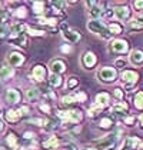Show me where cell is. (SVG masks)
Masks as SVG:
<instances>
[{
    "label": "cell",
    "mask_w": 143,
    "mask_h": 150,
    "mask_svg": "<svg viewBox=\"0 0 143 150\" xmlns=\"http://www.w3.org/2000/svg\"><path fill=\"white\" fill-rule=\"evenodd\" d=\"M55 117L60 122L64 130H70L73 126H79L84 120V113L79 109H59Z\"/></svg>",
    "instance_id": "obj_1"
},
{
    "label": "cell",
    "mask_w": 143,
    "mask_h": 150,
    "mask_svg": "<svg viewBox=\"0 0 143 150\" xmlns=\"http://www.w3.org/2000/svg\"><path fill=\"white\" fill-rule=\"evenodd\" d=\"M120 133H122V130H119V132H110V133H107L105 136H102L100 139L93 140L92 144L99 150H118Z\"/></svg>",
    "instance_id": "obj_2"
},
{
    "label": "cell",
    "mask_w": 143,
    "mask_h": 150,
    "mask_svg": "<svg viewBox=\"0 0 143 150\" xmlns=\"http://www.w3.org/2000/svg\"><path fill=\"white\" fill-rule=\"evenodd\" d=\"M140 80V73L136 69H126L120 73L119 81L125 92H133Z\"/></svg>",
    "instance_id": "obj_3"
},
{
    "label": "cell",
    "mask_w": 143,
    "mask_h": 150,
    "mask_svg": "<svg viewBox=\"0 0 143 150\" xmlns=\"http://www.w3.org/2000/svg\"><path fill=\"white\" fill-rule=\"evenodd\" d=\"M107 52L112 56H118V57H125V54L129 56V53L132 52L130 43L126 39H120V37H115L109 42L107 45Z\"/></svg>",
    "instance_id": "obj_4"
},
{
    "label": "cell",
    "mask_w": 143,
    "mask_h": 150,
    "mask_svg": "<svg viewBox=\"0 0 143 150\" xmlns=\"http://www.w3.org/2000/svg\"><path fill=\"white\" fill-rule=\"evenodd\" d=\"M86 29H87L89 33L97 36V37H100L103 40L110 42L113 39L112 35H110V32H109V29H107V23L105 20H87Z\"/></svg>",
    "instance_id": "obj_5"
},
{
    "label": "cell",
    "mask_w": 143,
    "mask_h": 150,
    "mask_svg": "<svg viewBox=\"0 0 143 150\" xmlns=\"http://www.w3.org/2000/svg\"><path fill=\"white\" fill-rule=\"evenodd\" d=\"M120 73L113 66H102L96 70V79L102 84H115L119 80Z\"/></svg>",
    "instance_id": "obj_6"
},
{
    "label": "cell",
    "mask_w": 143,
    "mask_h": 150,
    "mask_svg": "<svg viewBox=\"0 0 143 150\" xmlns=\"http://www.w3.org/2000/svg\"><path fill=\"white\" fill-rule=\"evenodd\" d=\"M113 12H115V20H118L120 23L126 24L127 22H130L133 19L132 16V9L129 6L127 1H123V3H115L113 6Z\"/></svg>",
    "instance_id": "obj_7"
},
{
    "label": "cell",
    "mask_w": 143,
    "mask_h": 150,
    "mask_svg": "<svg viewBox=\"0 0 143 150\" xmlns=\"http://www.w3.org/2000/svg\"><path fill=\"white\" fill-rule=\"evenodd\" d=\"M29 77L36 84L45 83L49 77V67L45 66L43 63H36V64L32 66V69L29 71Z\"/></svg>",
    "instance_id": "obj_8"
},
{
    "label": "cell",
    "mask_w": 143,
    "mask_h": 150,
    "mask_svg": "<svg viewBox=\"0 0 143 150\" xmlns=\"http://www.w3.org/2000/svg\"><path fill=\"white\" fill-rule=\"evenodd\" d=\"M99 64V59L96 56L95 52L92 50H84L80 56V66L83 67L84 70H95Z\"/></svg>",
    "instance_id": "obj_9"
},
{
    "label": "cell",
    "mask_w": 143,
    "mask_h": 150,
    "mask_svg": "<svg viewBox=\"0 0 143 150\" xmlns=\"http://www.w3.org/2000/svg\"><path fill=\"white\" fill-rule=\"evenodd\" d=\"M26 60H27V56L24 53H22V52H19V50H12V52H9L6 54V63L13 69L22 67L26 63Z\"/></svg>",
    "instance_id": "obj_10"
},
{
    "label": "cell",
    "mask_w": 143,
    "mask_h": 150,
    "mask_svg": "<svg viewBox=\"0 0 143 150\" xmlns=\"http://www.w3.org/2000/svg\"><path fill=\"white\" fill-rule=\"evenodd\" d=\"M109 110H110V116H113L115 119L118 117L120 120L127 115H130V107H129L127 102H115L109 107Z\"/></svg>",
    "instance_id": "obj_11"
},
{
    "label": "cell",
    "mask_w": 143,
    "mask_h": 150,
    "mask_svg": "<svg viewBox=\"0 0 143 150\" xmlns=\"http://www.w3.org/2000/svg\"><path fill=\"white\" fill-rule=\"evenodd\" d=\"M3 120L6 122V123H9V125H19L22 120H23V116L20 113V110H19V107L16 109V107H9V109H6L4 112H3Z\"/></svg>",
    "instance_id": "obj_12"
},
{
    "label": "cell",
    "mask_w": 143,
    "mask_h": 150,
    "mask_svg": "<svg viewBox=\"0 0 143 150\" xmlns=\"http://www.w3.org/2000/svg\"><path fill=\"white\" fill-rule=\"evenodd\" d=\"M22 93L19 89H16V87H7L6 89V92H4V102L9 104V106H17V104H20L22 102Z\"/></svg>",
    "instance_id": "obj_13"
},
{
    "label": "cell",
    "mask_w": 143,
    "mask_h": 150,
    "mask_svg": "<svg viewBox=\"0 0 143 150\" xmlns=\"http://www.w3.org/2000/svg\"><path fill=\"white\" fill-rule=\"evenodd\" d=\"M60 35H62V39H63L67 45H72V46L77 45V43L83 39V36H82V33H80L79 30L72 29V27L66 29V30H64V32H62Z\"/></svg>",
    "instance_id": "obj_14"
},
{
    "label": "cell",
    "mask_w": 143,
    "mask_h": 150,
    "mask_svg": "<svg viewBox=\"0 0 143 150\" xmlns=\"http://www.w3.org/2000/svg\"><path fill=\"white\" fill-rule=\"evenodd\" d=\"M49 71L50 73H55V74H63V73H66V70H67V63H66V60L62 57H55L50 60V63H49Z\"/></svg>",
    "instance_id": "obj_15"
},
{
    "label": "cell",
    "mask_w": 143,
    "mask_h": 150,
    "mask_svg": "<svg viewBox=\"0 0 143 150\" xmlns=\"http://www.w3.org/2000/svg\"><path fill=\"white\" fill-rule=\"evenodd\" d=\"M24 97H26V100H27L30 104H39L40 102H42L43 92H42L37 86H30V87L26 89Z\"/></svg>",
    "instance_id": "obj_16"
},
{
    "label": "cell",
    "mask_w": 143,
    "mask_h": 150,
    "mask_svg": "<svg viewBox=\"0 0 143 150\" xmlns=\"http://www.w3.org/2000/svg\"><path fill=\"white\" fill-rule=\"evenodd\" d=\"M62 143L63 142L56 134H49L47 137L40 143V146L45 150H59V147H62Z\"/></svg>",
    "instance_id": "obj_17"
},
{
    "label": "cell",
    "mask_w": 143,
    "mask_h": 150,
    "mask_svg": "<svg viewBox=\"0 0 143 150\" xmlns=\"http://www.w3.org/2000/svg\"><path fill=\"white\" fill-rule=\"evenodd\" d=\"M7 43L12 45V46L20 47V49H27L29 46V37L26 33L23 35H10L7 39Z\"/></svg>",
    "instance_id": "obj_18"
},
{
    "label": "cell",
    "mask_w": 143,
    "mask_h": 150,
    "mask_svg": "<svg viewBox=\"0 0 143 150\" xmlns=\"http://www.w3.org/2000/svg\"><path fill=\"white\" fill-rule=\"evenodd\" d=\"M129 64L133 67H142L143 66V50L142 49H132V52L127 56Z\"/></svg>",
    "instance_id": "obj_19"
},
{
    "label": "cell",
    "mask_w": 143,
    "mask_h": 150,
    "mask_svg": "<svg viewBox=\"0 0 143 150\" xmlns=\"http://www.w3.org/2000/svg\"><path fill=\"white\" fill-rule=\"evenodd\" d=\"M113 127H116V119L113 116H103L99 119V123H97V129L103 130V132H112Z\"/></svg>",
    "instance_id": "obj_20"
},
{
    "label": "cell",
    "mask_w": 143,
    "mask_h": 150,
    "mask_svg": "<svg viewBox=\"0 0 143 150\" xmlns=\"http://www.w3.org/2000/svg\"><path fill=\"white\" fill-rule=\"evenodd\" d=\"M4 143H6V146L9 147V149L12 150H19L20 149V139L17 136V133L16 132H7L6 133V137H4Z\"/></svg>",
    "instance_id": "obj_21"
},
{
    "label": "cell",
    "mask_w": 143,
    "mask_h": 150,
    "mask_svg": "<svg viewBox=\"0 0 143 150\" xmlns=\"http://www.w3.org/2000/svg\"><path fill=\"white\" fill-rule=\"evenodd\" d=\"M93 103L102 106L103 109H107L112 106V94L109 92H99L95 96V102Z\"/></svg>",
    "instance_id": "obj_22"
},
{
    "label": "cell",
    "mask_w": 143,
    "mask_h": 150,
    "mask_svg": "<svg viewBox=\"0 0 143 150\" xmlns=\"http://www.w3.org/2000/svg\"><path fill=\"white\" fill-rule=\"evenodd\" d=\"M47 83H49V86H50V89L57 90V89H62V87L64 86V79H63V76H60V74L49 73Z\"/></svg>",
    "instance_id": "obj_23"
},
{
    "label": "cell",
    "mask_w": 143,
    "mask_h": 150,
    "mask_svg": "<svg viewBox=\"0 0 143 150\" xmlns=\"http://www.w3.org/2000/svg\"><path fill=\"white\" fill-rule=\"evenodd\" d=\"M107 29H109V32H110L112 37L115 39L116 36L123 35L126 26H125L123 23H120V22H118V20H113V22H109V23H107Z\"/></svg>",
    "instance_id": "obj_24"
},
{
    "label": "cell",
    "mask_w": 143,
    "mask_h": 150,
    "mask_svg": "<svg viewBox=\"0 0 143 150\" xmlns=\"http://www.w3.org/2000/svg\"><path fill=\"white\" fill-rule=\"evenodd\" d=\"M47 6L49 3L46 1H33L32 3V12L36 17H42L47 14Z\"/></svg>",
    "instance_id": "obj_25"
},
{
    "label": "cell",
    "mask_w": 143,
    "mask_h": 150,
    "mask_svg": "<svg viewBox=\"0 0 143 150\" xmlns=\"http://www.w3.org/2000/svg\"><path fill=\"white\" fill-rule=\"evenodd\" d=\"M14 74H16L14 69L10 67L7 63H1V64H0V80L1 81L10 80V79L14 77Z\"/></svg>",
    "instance_id": "obj_26"
},
{
    "label": "cell",
    "mask_w": 143,
    "mask_h": 150,
    "mask_svg": "<svg viewBox=\"0 0 143 150\" xmlns=\"http://www.w3.org/2000/svg\"><path fill=\"white\" fill-rule=\"evenodd\" d=\"M60 103H62V106H63L64 109H73V106L79 104L77 100H76L74 93H67V94L62 96V97H60Z\"/></svg>",
    "instance_id": "obj_27"
},
{
    "label": "cell",
    "mask_w": 143,
    "mask_h": 150,
    "mask_svg": "<svg viewBox=\"0 0 143 150\" xmlns=\"http://www.w3.org/2000/svg\"><path fill=\"white\" fill-rule=\"evenodd\" d=\"M79 86H80V80H79V77L74 76V74L69 76V77L66 79V81H64V89L70 93H73V90H76Z\"/></svg>",
    "instance_id": "obj_28"
},
{
    "label": "cell",
    "mask_w": 143,
    "mask_h": 150,
    "mask_svg": "<svg viewBox=\"0 0 143 150\" xmlns=\"http://www.w3.org/2000/svg\"><path fill=\"white\" fill-rule=\"evenodd\" d=\"M106 109H103L102 106H99V104H96V103H92V106L87 109V117L89 119H97V117H100L102 116V113L105 112Z\"/></svg>",
    "instance_id": "obj_29"
},
{
    "label": "cell",
    "mask_w": 143,
    "mask_h": 150,
    "mask_svg": "<svg viewBox=\"0 0 143 150\" xmlns=\"http://www.w3.org/2000/svg\"><path fill=\"white\" fill-rule=\"evenodd\" d=\"M26 35L30 36V37H45V36L47 35V32L45 29H37V27H33V26H29L27 24Z\"/></svg>",
    "instance_id": "obj_30"
},
{
    "label": "cell",
    "mask_w": 143,
    "mask_h": 150,
    "mask_svg": "<svg viewBox=\"0 0 143 150\" xmlns=\"http://www.w3.org/2000/svg\"><path fill=\"white\" fill-rule=\"evenodd\" d=\"M27 14H29V10H27V7H26V6H23V4H19L16 9H13V13H12L13 17L20 19V20L26 19V17H27Z\"/></svg>",
    "instance_id": "obj_31"
},
{
    "label": "cell",
    "mask_w": 143,
    "mask_h": 150,
    "mask_svg": "<svg viewBox=\"0 0 143 150\" xmlns=\"http://www.w3.org/2000/svg\"><path fill=\"white\" fill-rule=\"evenodd\" d=\"M127 64H129V60L126 57H116L113 60V67L118 70L119 73H122L123 70H126Z\"/></svg>",
    "instance_id": "obj_32"
},
{
    "label": "cell",
    "mask_w": 143,
    "mask_h": 150,
    "mask_svg": "<svg viewBox=\"0 0 143 150\" xmlns=\"http://www.w3.org/2000/svg\"><path fill=\"white\" fill-rule=\"evenodd\" d=\"M37 109L43 113V115H46V117H52L53 115V107H52V104L46 102V100H43V102H40V103L37 104Z\"/></svg>",
    "instance_id": "obj_33"
},
{
    "label": "cell",
    "mask_w": 143,
    "mask_h": 150,
    "mask_svg": "<svg viewBox=\"0 0 143 150\" xmlns=\"http://www.w3.org/2000/svg\"><path fill=\"white\" fill-rule=\"evenodd\" d=\"M133 107L136 110H143V90H137L133 94Z\"/></svg>",
    "instance_id": "obj_34"
},
{
    "label": "cell",
    "mask_w": 143,
    "mask_h": 150,
    "mask_svg": "<svg viewBox=\"0 0 143 150\" xmlns=\"http://www.w3.org/2000/svg\"><path fill=\"white\" fill-rule=\"evenodd\" d=\"M125 26H126V29H127L130 33H139V32H143V26L139 23V22H136L135 17L132 19L130 22H127Z\"/></svg>",
    "instance_id": "obj_35"
},
{
    "label": "cell",
    "mask_w": 143,
    "mask_h": 150,
    "mask_svg": "<svg viewBox=\"0 0 143 150\" xmlns=\"http://www.w3.org/2000/svg\"><path fill=\"white\" fill-rule=\"evenodd\" d=\"M122 123H123V127H127V129H132L137 125V116L135 115H127L126 117L122 119Z\"/></svg>",
    "instance_id": "obj_36"
},
{
    "label": "cell",
    "mask_w": 143,
    "mask_h": 150,
    "mask_svg": "<svg viewBox=\"0 0 143 150\" xmlns=\"http://www.w3.org/2000/svg\"><path fill=\"white\" fill-rule=\"evenodd\" d=\"M112 96H113L118 102H125V99H126V92H125L122 87H115Z\"/></svg>",
    "instance_id": "obj_37"
},
{
    "label": "cell",
    "mask_w": 143,
    "mask_h": 150,
    "mask_svg": "<svg viewBox=\"0 0 143 150\" xmlns=\"http://www.w3.org/2000/svg\"><path fill=\"white\" fill-rule=\"evenodd\" d=\"M10 36V24H0V40H6Z\"/></svg>",
    "instance_id": "obj_38"
},
{
    "label": "cell",
    "mask_w": 143,
    "mask_h": 150,
    "mask_svg": "<svg viewBox=\"0 0 143 150\" xmlns=\"http://www.w3.org/2000/svg\"><path fill=\"white\" fill-rule=\"evenodd\" d=\"M74 93V96H76V100H77V103L82 104V103H86L87 100H89V94L84 92V90H76Z\"/></svg>",
    "instance_id": "obj_39"
},
{
    "label": "cell",
    "mask_w": 143,
    "mask_h": 150,
    "mask_svg": "<svg viewBox=\"0 0 143 150\" xmlns=\"http://www.w3.org/2000/svg\"><path fill=\"white\" fill-rule=\"evenodd\" d=\"M62 147H63V150H80L79 144H77L76 142H73V140L63 142V143H62Z\"/></svg>",
    "instance_id": "obj_40"
},
{
    "label": "cell",
    "mask_w": 143,
    "mask_h": 150,
    "mask_svg": "<svg viewBox=\"0 0 143 150\" xmlns=\"http://www.w3.org/2000/svg\"><path fill=\"white\" fill-rule=\"evenodd\" d=\"M59 50H60V53H62V54L69 56V54H72V53L74 52V46H72V45H67V43H66V45H62Z\"/></svg>",
    "instance_id": "obj_41"
},
{
    "label": "cell",
    "mask_w": 143,
    "mask_h": 150,
    "mask_svg": "<svg viewBox=\"0 0 143 150\" xmlns=\"http://www.w3.org/2000/svg\"><path fill=\"white\" fill-rule=\"evenodd\" d=\"M132 6H133V10L137 13L143 12V0H135V1H132Z\"/></svg>",
    "instance_id": "obj_42"
},
{
    "label": "cell",
    "mask_w": 143,
    "mask_h": 150,
    "mask_svg": "<svg viewBox=\"0 0 143 150\" xmlns=\"http://www.w3.org/2000/svg\"><path fill=\"white\" fill-rule=\"evenodd\" d=\"M36 136H37V134H36L35 132H29V130L23 133V139H24V140H32V142H33V140H36Z\"/></svg>",
    "instance_id": "obj_43"
},
{
    "label": "cell",
    "mask_w": 143,
    "mask_h": 150,
    "mask_svg": "<svg viewBox=\"0 0 143 150\" xmlns=\"http://www.w3.org/2000/svg\"><path fill=\"white\" fill-rule=\"evenodd\" d=\"M135 20L136 22H139V23L143 26V12H140V13H137L136 16H135Z\"/></svg>",
    "instance_id": "obj_44"
},
{
    "label": "cell",
    "mask_w": 143,
    "mask_h": 150,
    "mask_svg": "<svg viewBox=\"0 0 143 150\" xmlns=\"http://www.w3.org/2000/svg\"><path fill=\"white\" fill-rule=\"evenodd\" d=\"M137 123H139L137 126H139L143 130V113H140V115L137 116Z\"/></svg>",
    "instance_id": "obj_45"
},
{
    "label": "cell",
    "mask_w": 143,
    "mask_h": 150,
    "mask_svg": "<svg viewBox=\"0 0 143 150\" xmlns=\"http://www.w3.org/2000/svg\"><path fill=\"white\" fill-rule=\"evenodd\" d=\"M80 150H99V149H96L93 144H86V146H83Z\"/></svg>",
    "instance_id": "obj_46"
},
{
    "label": "cell",
    "mask_w": 143,
    "mask_h": 150,
    "mask_svg": "<svg viewBox=\"0 0 143 150\" xmlns=\"http://www.w3.org/2000/svg\"><path fill=\"white\" fill-rule=\"evenodd\" d=\"M4 120H3V117L0 116V133H3V130H4Z\"/></svg>",
    "instance_id": "obj_47"
},
{
    "label": "cell",
    "mask_w": 143,
    "mask_h": 150,
    "mask_svg": "<svg viewBox=\"0 0 143 150\" xmlns=\"http://www.w3.org/2000/svg\"><path fill=\"white\" fill-rule=\"evenodd\" d=\"M140 150H143V139H142V149H140Z\"/></svg>",
    "instance_id": "obj_48"
}]
</instances>
